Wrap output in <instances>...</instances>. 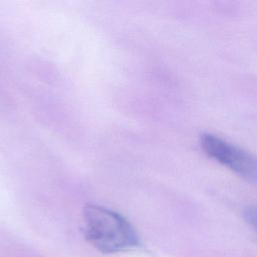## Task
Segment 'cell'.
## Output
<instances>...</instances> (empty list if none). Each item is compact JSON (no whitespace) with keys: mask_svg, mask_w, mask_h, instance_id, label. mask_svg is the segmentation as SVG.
Instances as JSON below:
<instances>
[{"mask_svg":"<svg viewBox=\"0 0 257 257\" xmlns=\"http://www.w3.org/2000/svg\"><path fill=\"white\" fill-rule=\"evenodd\" d=\"M85 240L102 254L135 251L142 244L134 226L119 213L88 204L82 211Z\"/></svg>","mask_w":257,"mask_h":257,"instance_id":"1","label":"cell"},{"mask_svg":"<svg viewBox=\"0 0 257 257\" xmlns=\"http://www.w3.org/2000/svg\"><path fill=\"white\" fill-rule=\"evenodd\" d=\"M200 145L211 159L248 182L257 184V158L255 156L209 133L200 137Z\"/></svg>","mask_w":257,"mask_h":257,"instance_id":"2","label":"cell"},{"mask_svg":"<svg viewBox=\"0 0 257 257\" xmlns=\"http://www.w3.org/2000/svg\"><path fill=\"white\" fill-rule=\"evenodd\" d=\"M244 219L257 234V208L248 207L244 210Z\"/></svg>","mask_w":257,"mask_h":257,"instance_id":"3","label":"cell"}]
</instances>
